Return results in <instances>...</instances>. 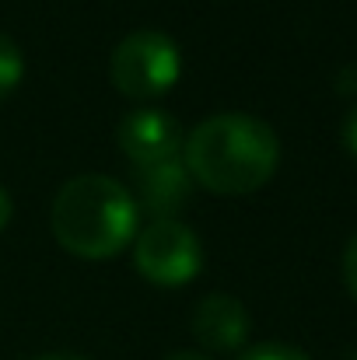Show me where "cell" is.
Instances as JSON below:
<instances>
[{"label": "cell", "instance_id": "obj_3", "mask_svg": "<svg viewBox=\"0 0 357 360\" xmlns=\"http://www.w3.org/2000/svg\"><path fill=\"white\" fill-rule=\"evenodd\" d=\"M179 70H182L179 49L158 28L130 32L109 60L113 84L126 98H137V102H151V98H161L165 91H172L179 81Z\"/></svg>", "mask_w": 357, "mask_h": 360}, {"label": "cell", "instance_id": "obj_11", "mask_svg": "<svg viewBox=\"0 0 357 360\" xmlns=\"http://www.w3.org/2000/svg\"><path fill=\"white\" fill-rule=\"evenodd\" d=\"M344 147L357 158V105L347 112V120H344Z\"/></svg>", "mask_w": 357, "mask_h": 360}, {"label": "cell", "instance_id": "obj_10", "mask_svg": "<svg viewBox=\"0 0 357 360\" xmlns=\"http://www.w3.org/2000/svg\"><path fill=\"white\" fill-rule=\"evenodd\" d=\"M344 283H347V290L357 297V231L351 235L347 248H344Z\"/></svg>", "mask_w": 357, "mask_h": 360}, {"label": "cell", "instance_id": "obj_14", "mask_svg": "<svg viewBox=\"0 0 357 360\" xmlns=\"http://www.w3.org/2000/svg\"><path fill=\"white\" fill-rule=\"evenodd\" d=\"M35 360H88V357H77V354H46V357H35Z\"/></svg>", "mask_w": 357, "mask_h": 360}, {"label": "cell", "instance_id": "obj_13", "mask_svg": "<svg viewBox=\"0 0 357 360\" xmlns=\"http://www.w3.org/2000/svg\"><path fill=\"white\" fill-rule=\"evenodd\" d=\"M165 360H211V357H203V354H193V350H175V354H168Z\"/></svg>", "mask_w": 357, "mask_h": 360}, {"label": "cell", "instance_id": "obj_15", "mask_svg": "<svg viewBox=\"0 0 357 360\" xmlns=\"http://www.w3.org/2000/svg\"><path fill=\"white\" fill-rule=\"evenodd\" d=\"M354 360H357V357H354Z\"/></svg>", "mask_w": 357, "mask_h": 360}, {"label": "cell", "instance_id": "obj_6", "mask_svg": "<svg viewBox=\"0 0 357 360\" xmlns=\"http://www.w3.org/2000/svg\"><path fill=\"white\" fill-rule=\"evenodd\" d=\"M193 336L203 350L211 354H235L249 340V311L232 294H207L193 308Z\"/></svg>", "mask_w": 357, "mask_h": 360}, {"label": "cell", "instance_id": "obj_12", "mask_svg": "<svg viewBox=\"0 0 357 360\" xmlns=\"http://www.w3.org/2000/svg\"><path fill=\"white\" fill-rule=\"evenodd\" d=\"M7 221H11V196H7L4 186H0V231L7 228Z\"/></svg>", "mask_w": 357, "mask_h": 360}, {"label": "cell", "instance_id": "obj_4", "mask_svg": "<svg viewBox=\"0 0 357 360\" xmlns=\"http://www.w3.org/2000/svg\"><path fill=\"white\" fill-rule=\"evenodd\" d=\"M133 266L154 287H182L200 273L203 248L186 224H179L175 217H161L137 235Z\"/></svg>", "mask_w": 357, "mask_h": 360}, {"label": "cell", "instance_id": "obj_7", "mask_svg": "<svg viewBox=\"0 0 357 360\" xmlns=\"http://www.w3.org/2000/svg\"><path fill=\"white\" fill-rule=\"evenodd\" d=\"M189 172L179 161H161V165H147L137 168V210H147L154 221L161 217H175L186 207V193H189Z\"/></svg>", "mask_w": 357, "mask_h": 360}, {"label": "cell", "instance_id": "obj_8", "mask_svg": "<svg viewBox=\"0 0 357 360\" xmlns=\"http://www.w3.org/2000/svg\"><path fill=\"white\" fill-rule=\"evenodd\" d=\"M21 77H25V56L18 42L0 32V98H7L21 84Z\"/></svg>", "mask_w": 357, "mask_h": 360}, {"label": "cell", "instance_id": "obj_2", "mask_svg": "<svg viewBox=\"0 0 357 360\" xmlns=\"http://www.w3.org/2000/svg\"><path fill=\"white\" fill-rule=\"evenodd\" d=\"M137 200L116 179L77 175L56 193L49 228L70 255L113 259L137 235Z\"/></svg>", "mask_w": 357, "mask_h": 360}, {"label": "cell", "instance_id": "obj_5", "mask_svg": "<svg viewBox=\"0 0 357 360\" xmlns=\"http://www.w3.org/2000/svg\"><path fill=\"white\" fill-rule=\"evenodd\" d=\"M119 147L133 168L179 161L182 158V129L161 109H137L119 122Z\"/></svg>", "mask_w": 357, "mask_h": 360}, {"label": "cell", "instance_id": "obj_9", "mask_svg": "<svg viewBox=\"0 0 357 360\" xmlns=\"http://www.w3.org/2000/svg\"><path fill=\"white\" fill-rule=\"evenodd\" d=\"M238 360H312V357L301 354L298 347H287V343H256L245 354H238Z\"/></svg>", "mask_w": 357, "mask_h": 360}, {"label": "cell", "instance_id": "obj_1", "mask_svg": "<svg viewBox=\"0 0 357 360\" xmlns=\"http://www.w3.org/2000/svg\"><path fill=\"white\" fill-rule=\"evenodd\" d=\"M277 133L256 116L221 112L182 140V165L193 182L218 196H249L277 172Z\"/></svg>", "mask_w": 357, "mask_h": 360}]
</instances>
